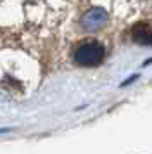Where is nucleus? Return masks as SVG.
I'll return each instance as SVG.
<instances>
[{
    "label": "nucleus",
    "instance_id": "nucleus-1",
    "mask_svg": "<svg viewBox=\"0 0 152 154\" xmlns=\"http://www.w3.org/2000/svg\"><path fill=\"white\" fill-rule=\"evenodd\" d=\"M104 45L97 40H88V42H81L74 49V61L81 66H99L104 59Z\"/></svg>",
    "mask_w": 152,
    "mask_h": 154
},
{
    "label": "nucleus",
    "instance_id": "nucleus-2",
    "mask_svg": "<svg viewBox=\"0 0 152 154\" xmlns=\"http://www.w3.org/2000/svg\"><path fill=\"white\" fill-rule=\"evenodd\" d=\"M105 23H107V12L100 7L90 9L88 12L81 17V26H83V29H87V31L100 29Z\"/></svg>",
    "mask_w": 152,
    "mask_h": 154
},
{
    "label": "nucleus",
    "instance_id": "nucleus-3",
    "mask_svg": "<svg viewBox=\"0 0 152 154\" xmlns=\"http://www.w3.org/2000/svg\"><path fill=\"white\" fill-rule=\"evenodd\" d=\"M131 38L142 45H152V29L144 23H138L131 29Z\"/></svg>",
    "mask_w": 152,
    "mask_h": 154
}]
</instances>
